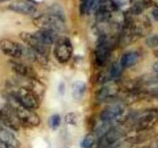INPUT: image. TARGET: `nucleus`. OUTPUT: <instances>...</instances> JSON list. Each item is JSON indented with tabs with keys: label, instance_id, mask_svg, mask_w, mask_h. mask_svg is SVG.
<instances>
[{
	"label": "nucleus",
	"instance_id": "f03ea898",
	"mask_svg": "<svg viewBox=\"0 0 158 148\" xmlns=\"http://www.w3.org/2000/svg\"><path fill=\"white\" fill-rule=\"evenodd\" d=\"M10 87L12 90L8 93V96L15 99L20 105L33 110L39 108L40 97L34 92L14 83L10 85Z\"/></svg>",
	"mask_w": 158,
	"mask_h": 148
},
{
	"label": "nucleus",
	"instance_id": "a211bd4d",
	"mask_svg": "<svg viewBox=\"0 0 158 148\" xmlns=\"http://www.w3.org/2000/svg\"><path fill=\"white\" fill-rule=\"evenodd\" d=\"M87 86L82 81H76L72 85V96L75 99H81L86 93Z\"/></svg>",
	"mask_w": 158,
	"mask_h": 148
},
{
	"label": "nucleus",
	"instance_id": "4be33fe9",
	"mask_svg": "<svg viewBox=\"0 0 158 148\" xmlns=\"http://www.w3.org/2000/svg\"><path fill=\"white\" fill-rule=\"evenodd\" d=\"M60 121H61V120H60V116L58 114H54V115L50 117L49 120H48V124L51 129L55 130L60 127Z\"/></svg>",
	"mask_w": 158,
	"mask_h": 148
},
{
	"label": "nucleus",
	"instance_id": "f257e3e1",
	"mask_svg": "<svg viewBox=\"0 0 158 148\" xmlns=\"http://www.w3.org/2000/svg\"><path fill=\"white\" fill-rule=\"evenodd\" d=\"M158 122V110L146 109L134 114L129 115L124 124L133 132L150 130Z\"/></svg>",
	"mask_w": 158,
	"mask_h": 148
},
{
	"label": "nucleus",
	"instance_id": "412c9836",
	"mask_svg": "<svg viewBox=\"0 0 158 148\" xmlns=\"http://www.w3.org/2000/svg\"><path fill=\"white\" fill-rule=\"evenodd\" d=\"M98 137L95 136L94 133H91V134H88L85 136L84 140L81 142V146L82 148H91L94 145V143L96 141V139Z\"/></svg>",
	"mask_w": 158,
	"mask_h": 148
},
{
	"label": "nucleus",
	"instance_id": "7ed1b4c3",
	"mask_svg": "<svg viewBox=\"0 0 158 148\" xmlns=\"http://www.w3.org/2000/svg\"><path fill=\"white\" fill-rule=\"evenodd\" d=\"M8 104L18 119L20 126L24 127H35L40 123L39 115L34 112V110L27 108L20 105L15 99L8 96Z\"/></svg>",
	"mask_w": 158,
	"mask_h": 148
},
{
	"label": "nucleus",
	"instance_id": "4468645a",
	"mask_svg": "<svg viewBox=\"0 0 158 148\" xmlns=\"http://www.w3.org/2000/svg\"><path fill=\"white\" fill-rule=\"evenodd\" d=\"M9 9L22 15H31L36 11V8L32 4L23 0H16L11 2L9 6Z\"/></svg>",
	"mask_w": 158,
	"mask_h": 148
},
{
	"label": "nucleus",
	"instance_id": "9d476101",
	"mask_svg": "<svg viewBox=\"0 0 158 148\" xmlns=\"http://www.w3.org/2000/svg\"><path fill=\"white\" fill-rule=\"evenodd\" d=\"M19 37L27 44L28 47L31 48L32 49L36 51L37 53L45 56H48V55L49 54L50 46H47L43 42L40 41L35 36L34 33L22 32L19 34Z\"/></svg>",
	"mask_w": 158,
	"mask_h": 148
},
{
	"label": "nucleus",
	"instance_id": "393cba45",
	"mask_svg": "<svg viewBox=\"0 0 158 148\" xmlns=\"http://www.w3.org/2000/svg\"><path fill=\"white\" fill-rule=\"evenodd\" d=\"M147 148H158V134L153 137L150 144L147 146Z\"/></svg>",
	"mask_w": 158,
	"mask_h": 148
},
{
	"label": "nucleus",
	"instance_id": "dca6fc26",
	"mask_svg": "<svg viewBox=\"0 0 158 148\" xmlns=\"http://www.w3.org/2000/svg\"><path fill=\"white\" fill-rule=\"evenodd\" d=\"M0 142L19 148V142L9 128L0 123Z\"/></svg>",
	"mask_w": 158,
	"mask_h": 148
},
{
	"label": "nucleus",
	"instance_id": "a878e982",
	"mask_svg": "<svg viewBox=\"0 0 158 148\" xmlns=\"http://www.w3.org/2000/svg\"><path fill=\"white\" fill-rule=\"evenodd\" d=\"M150 6H154L158 9V0H147Z\"/></svg>",
	"mask_w": 158,
	"mask_h": 148
},
{
	"label": "nucleus",
	"instance_id": "39448f33",
	"mask_svg": "<svg viewBox=\"0 0 158 148\" xmlns=\"http://www.w3.org/2000/svg\"><path fill=\"white\" fill-rule=\"evenodd\" d=\"M115 44L112 37L101 35L95 49V63L99 67H105L110 59Z\"/></svg>",
	"mask_w": 158,
	"mask_h": 148
},
{
	"label": "nucleus",
	"instance_id": "2f4dec72",
	"mask_svg": "<svg viewBox=\"0 0 158 148\" xmlns=\"http://www.w3.org/2000/svg\"><path fill=\"white\" fill-rule=\"evenodd\" d=\"M131 1H133V0H131Z\"/></svg>",
	"mask_w": 158,
	"mask_h": 148
},
{
	"label": "nucleus",
	"instance_id": "c756f323",
	"mask_svg": "<svg viewBox=\"0 0 158 148\" xmlns=\"http://www.w3.org/2000/svg\"><path fill=\"white\" fill-rule=\"evenodd\" d=\"M7 1H9V0H0V3H2V2H7Z\"/></svg>",
	"mask_w": 158,
	"mask_h": 148
},
{
	"label": "nucleus",
	"instance_id": "6ab92c4d",
	"mask_svg": "<svg viewBox=\"0 0 158 148\" xmlns=\"http://www.w3.org/2000/svg\"><path fill=\"white\" fill-rule=\"evenodd\" d=\"M150 7L147 0H141L136 2L131 8L129 10V13L133 16H139L147 8Z\"/></svg>",
	"mask_w": 158,
	"mask_h": 148
},
{
	"label": "nucleus",
	"instance_id": "0eeeda50",
	"mask_svg": "<svg viewBox=\"0 0 158 148\" xmlns=\"http://www.w3.org/2000/svg\"><path fill=\"white\" fill-rule=\"evenodd\" d=\"M122 124H118L111 127L102 136L98 138V148H107L116 143L126 134V130Z\"/></svg>",
	"mask_w": 158,
	"mask_h": 148
},
{
	"label": "nucleus",
	"instance_id": "423d86ee",
	"mask_svg": "<svg viewBox=\"0 0 158 148\" xmlns=\"http://www.w3.org/2000/svg\"><path fill=\"white\" fill-rule=\"evenodd\" d=\"M33 23L40 29L53 30L57 33L63 32L65 29L64 19H60L50 13L41 15L35 18Z\"/></svg>",
	"mask_w": 158,
	"mask_h": 148
},
{
	"label": "nucleus",
	"instance_id": "b1692460",
	"mask_svg": "<svg viewBox=\"0 0 158 148\" xmlns=\"http://www.w3.org/2000/svg\"><path fill=\"white\" fill-rule=\"evenodd\" d=\"M146 45L150 48H156L158 46V35H154L147 37Z\"/></svg>",
	"mask_w": 158,
	"mask_h": 148
},
{
	"label": "nucleus",
	"instance_id": "7c9ffc66",
	"mask_svg": "<svg viewBox=\"0 0 158 148\" xmlns=\"http://www.w3.org/2000/svg\"><path fill=\"white\" fill-rule=\"evenodd\" d=\"M142 148H147V146H144V147H142Z\"/></svg>",
	"mask_w": 158,
	"mask_h": 148
},
{
	"label": "nucleus",
	"instance_id": "ddd939ff",
	"mask_svg": "<svg viewBox=\"0 0 158 148\" xmlns=\"http://www.w3.org/2000/svg\"><path fill=\"white\" fill-rule=\"evenodd\" d=\"M10 68L19 77L36 78V72L27 64L11 60L9 61Z\"/></svg>",
	"mask_w": 158,
	"mask_h": 148
},
{
	"label": "nucleus",
	"instance_id": "6e6552de",
	"mask_svg": "<svg viewBox=\"0 0 158 148\" xmlns=\"http://www.w3.org/2000/svg\"><path fill=\"white\" fill-rule=\"evenodd\" d=\"M73 54V46L71 40L67 37H59L55 43L54 55L57 61L65 63L70 60Z\"/></svg>",
	"mask_w": 158,
	"mask_h": 148
},
{
	"label": "nucleus",
	"instance_id": "cd10ccee",
	"mask_svg": "<svg viewBox=\"0 0 158 148\" xmlns=\"http://www.w3.org/2000/svg\"><path fill=\"white\" fill-rule=\"evenodd\" d=\"M154 76V79H155V81H156V84H158V72H156L155 75H153Z\"/></svg>",
	"mask_w": 158,
	"mask_h": 148
},
{
	"label": "nucleus",
	"instance_id": "aec40b11",
	"mask_svg": "<svg viewBox=\"0 0 158 148\" xmlns=\"http://www.w3.org/2000/svg\"><path fill=\"white\" fill-rule=\"evenodd\" d=\"M101 0H83L81 6V13H89L92 10H97Z\"/></svg>",
	"mask_w": 158,
	"mask_h": 148
},
{
	"label": "nucleus",
	"instance_id": "c85d7f7f",
	"mask_svg": "<svg viewBox=\"0 0 158 148\" xmlns=\"http://www.w3.org/2000/svg\"><path fill=\"white\" fill-rule=\"evenodd\" d=\"M153 54H154L155 57L158 58V49H156V50H154V52H153Z\"/></svg>",
	"mask_w": 158,
	"mask_h": 148
},
{
	"label": "nucleus",
	"instance_id": "bb28decb",
	"mask_svg": "<svg viewBox=\"0 0 158 148\" xmlns=\"http://www.w3.org/2000/svg\"><path fill=\"white\" fill-rule=\"evenodd\" d=\"M153 16L154 17V19H156V21H158V9L153 10Z\"/></svg>",
	"mask_w": 158,
	"mask_h": 148
},
{
	"label": "nucleus",
	"instance_id": "5701e85b",
	"mask_svg": "<svg viewBox=\"0 0 158 148\" xmlns=\"http://www.w3.org/2000/svg\"><path fill=\"white\" fill-rule=\"evenodd\" d=\"M50 14L54 15V16H57V17L60 18L62 19H64V15L63 11H62L61 8L59 6L54 5L50 8Z\"/></svg>",
	"mask_w": 158,
	"mask_h": 148
},
{
	"label": "nucleus",
	"instance_id": "2eb2a0df",
	"mask_svg": "<svg viewBox=\"0 0 158 148\" xmlns=\"http://www.w3.org/2000/svg\"><path fill=\"white\" fill-rule=\"evenodd\" d=\"M34 34L40 41L43 42L45 45L50 47L51 45L55 43L59 38L57 32L53 31V30L40 29L34 33Z\"/></svg>",
	"mask_w": 158,
	"mask_h": 148
},
{
	"label": "nucleus",
	"instance_id": "f3484780",
	"mask_svg": "<svg viewBox=\"0 0 158 148\" xmlns=\"http://www.w3.org/2000/svg\"><path fill=\"white\" fill-rule=\"evenodd\" d=\"M139 60V54L136 51H130L122 56L120 59L121 66L123 69H128L135 66Z\"/></svg>",
	"mask_w": 158,
	"mask_h": 148
},
{
	"label": "nucleus",
	"instance_id": "20e7f679",
	"mask_svg": "<svg viewBox=\"0 0 158 148\" xmlns=\"http://www.w3.org/2000/svg\"><path fill=\"white\" fill-rule=\"evenodd\" d=\"M129 116L126 110L125 106L119 103H112L102 110L100 114V121L115 126L124 124Z\"/></svg>",
	"mask_w": 158,
	"mask_h": 148
},
{
	"label": "nucleus",
	"instance_id": "f8f14e48",
	"mask_svg": "<svg viewBox=\"0 0 158 148\" xmlns=\"http://www.w3.org/2000/svg\"><path fill=\"white\" fill-rule=\"evenodd\" d=\"M24 46L13 41V40H2L0 41V49L5 55L13 59H19L23 56Z\"/></svg>",
	"mask_w": 158,
	"mask_h": 148
},
{
	"label": "nucleus",
	"instance_id": "1a4fd4ad",
	"mask_svg": "<svg viewBox=\"0 0 158 148\" xmlns=\"http://www.w3.org/2000/svg\"><path fill=\"white\" fill-rule=\"evenodd\" d=\"M122 87L116 84H112L102 87L97 91L95 97L100 102H117L122 93Z\"/></svg>",
	"mask_w": 158,
	"mask_h": 148
},
{
	"label": "nucleus",
	"instance_id": "9b49d317",
	"mask_svg": "<svg viewBox=\"0 0 158 148\" xmlns=\"http://www.w3.org/2000/svg\"><path fill=\"white\" fill-rule=\"evenodd\" d=\"M0 123L15 131H18L20 127L19 120L8 104L0 108Z\"/></svg>",
	"mask_w": 158,
	"mask_h": 148
}]
</instances>
